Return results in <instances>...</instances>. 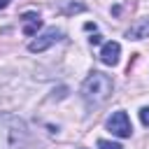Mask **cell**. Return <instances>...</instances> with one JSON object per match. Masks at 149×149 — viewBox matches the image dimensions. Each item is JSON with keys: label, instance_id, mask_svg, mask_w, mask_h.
I'll use <instances>...</instances> for the list:
<instances>
[{"label": "cell", "instance_id": "3957f363", "mask_svg": "<svg viewBox=\"0 0 149 149\" xmlns=\"http://www.w3.org/2000/svg\"><path fill=\"white\" fill-rule=\"evenodd\" d=\"M63 40V30H58V28H47L42 35H37V40H33L30 44H28V49L33 51V54H40V51H47L51 44H56V42H61Z\"/></svg>", "mask_w": 149, "mask_h": 149}, {"label": "cell", "instance_id": "52a82bcc", "mask_svg": "<svg viewBox=\"0 0 149 149\" xmlns=\"http://www.w3.org/2000/svg\"><path fill=\"white\" fill-rule=\"evenodd\" d=\"M98 149H123L119 142H109V140H98Z\"/></svg>", "mask_w": 149, "mask_h": 149}, {"label": "cell", "instance_id": "277c9868", "mask_svg": "<svg viewBox=\"0 0 149 149\" xmlns=\"http://www.w3.org/2000/svg\"><path fill=\"white\" fill-rule=\"evenodd\" d=\"M119 54H121V44L119 42H105L100 49V61L105 65H116L119 63Z\"/></svg>", "mask_w": 149, "mask_h": 149}, {"label": "cell", "instance_id": "7a4b0ae2", "mask_svg": "<svg viewBox=\"0 0 149 149\" xmlns=\"http://www.w3.org/2000/svg\"><path fill=\"white\" fill-rule=\"evenodd\" d=\"M107 130L116 137H130L133 135V126H130V119L123 109H116L109 119H107Z\"/></svg>", "mask_w": 149, "mask_h": 149}, {"label": "cell", "instance_id": "5b68a950", "mask_svg": "<svg viewBox=\"0 0 149 149\" xmlns=\"http://www.w3.org/2000/svg\"><path fill=\"white\" fill-rule=\"evenodd\" d=\"M21 23H23V35L33 37V35H37V28L42 26V19H40L37 12H26L21 16Z\"/></svg>", "mask_w": 149, "mask_h": 149}, {"label": "cell", "instance_id": "30bf717a", "mask_svg": "<svg viewBox=\"0 0 149 149\" xmlns=\"http://www.w3.org/2000/svg\"><path fill=\"white\" fill-rule=\"evenodd\" d=\"M7 5H9V0H0V9H5Z\"/></svg>", "mask_w": 149, "mask_h": 149}, {"label": "cell", "instance_id": "6da1fadb", "mask_svg": "<svg viewBox=\"0 0 149 149\" xmlns=\"http://www.w3.org/2000/svg\"><path fill=\"white\" fill-rule=\"evenodd\" d=\"M114 91V81L105 72H91L81 84V98L88 107H100Z\"/></svg>", "mask_w": 149, "mask_h": 149}, {"label": "cell", "instance_id": "8992f818", "mask_svg": "<svg viewBox=\"0 0 149 149\" xmlns=\"http://www.w3.org/2000/svg\"><path fill=\"white\" fill-rule=\"evenodd\" d=\"M126 37L128 40H144V37H149V19H140L137 23H133L126 30Z\"/></svg>", "mask_w": 149, "mask_h": 149}, {"label": "cell", "instance_id": "ba28073f", "mask_svg": "<svg viewBox=\"0 0 149 149\" xmlns=\"http://www.w3.org/2000/svg\"><path fill=\"white\" fill-rule=\"evenodd\" d=\"M140 121H142V126H149V107L140 109Z\"/></svg>", "mask_w": 149, "mask_h": 149}, {"label": "cell", "instance_id": "9c48e42d", "mask_svg": "<svg viewBox=\"0 0 149 149\" xmlns=\"http://www.w3.org/2000/svg\"><path fill=\"white\" fill-rule=\"evenodd\" d=\"M88 42H91V44H100V42H102V37H100V35H91V37H88Z\"/></svg>", "mask_w": 149, "mask_h": 149}]
</instances>
